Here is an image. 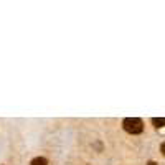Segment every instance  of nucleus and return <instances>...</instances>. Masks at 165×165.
I'll return each mask as SVG.
<instances>
[{"mask_svg": "<svg viewBox=\"0 0 165 165\" xmlns=\"http://www.w3.org/2000/svg\"><path fill=\"white\" fill-rule=\"evenodd\" d=\"M122 127L129 134H140L144 130V122L139 117H126L122 121Z\"/></svg>", "mask_w": 165, "mask_h": 165, "instance_id": "obj_1", "label": "nucleus"}, {"mask_svg": "<svg viewBox=\"0 0 165 165\" xmlns=\"http://www.w3.org/2000/svg\"><path fill=\"white\" fill-rule=\"evenodd\" d=\"M30 165H48V160L45 157H36L30 162Z\"/></svg>", "mask_w": 165, "mask_h": 165, "instance_id": "obj_2", "label": "nucleus"}, {"mask_svg": "<svg viewBox=\"0 0 165 165\" xmlns=\"http://www.w3.org/2000/svg\"><path fill=\"white\" fill-rule=\"evenodd\" d=\"M152 122H154V124H155V127H164V124H165L164 117H160V119L154 117V119H152Z\"/></svg>", "mask_w": 165, "mask_h": 165, "instance_id": "obj_3", "label": "nucleus"}, {"mask_svg": "<svg viewBox=\"0 0 165 165\" xmlns=\"http://www.w3.org/2000/svg\"><path fill=\"white\" fill-rule=\"evenodd\" d=\"M149 165H157V164H155V162H149Z\"/></svg>", "mask_w": 165, "mask_h": 165, "instance_id": "obj_4", "label": "nucleus"}]
</instances>
